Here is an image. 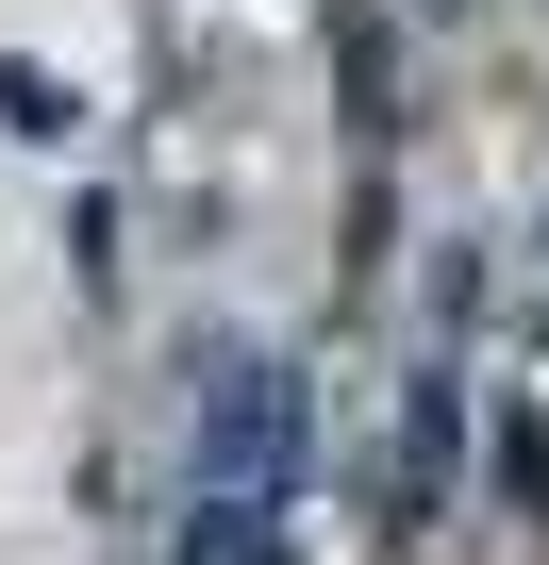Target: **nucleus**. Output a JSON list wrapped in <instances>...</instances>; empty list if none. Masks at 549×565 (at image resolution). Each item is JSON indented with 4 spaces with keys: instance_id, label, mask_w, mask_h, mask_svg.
<instances>
[{
    "instance_id": "nucleus-2",
    "label": "nucleus",
    "mask_w": 549,
    "mask_h": 565,
    "mask_svg": "<svg viewBox=\"0 0 549 565\" xmlns=\"http://www.w3.org/2000/svg\"><path fill=\"white\" fill-rule=\"evenodd\" d=\"M183 565H300L284 499H183Z\"/></svg>"
},
{
    "instance_id": "nucleus-1",
    "label": "nucleus",
    "mask_w": 549,
    "mask_h": 565,
    "mask_svg": "<svg viewBox=\"0 0 549 565\" xmlns=\"http://www.w3.org/2000/svg\"><path fill=\"white\" fill-rule=\"evenodd\" d=\"M300 433H317L300 350L200 333V366H183V482H200V499H284V482H300Z\"/></svg>"
}]
</instances>
